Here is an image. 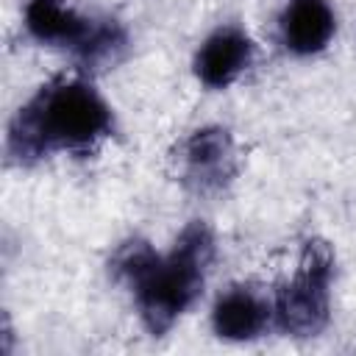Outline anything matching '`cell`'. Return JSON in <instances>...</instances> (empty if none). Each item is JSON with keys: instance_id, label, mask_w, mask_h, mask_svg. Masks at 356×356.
<instances>
[{"instance_id": "1", "label": "cell", "mask_w": 356, "mask_h": 356, "mask_svg": "<svg viewBox=\"0 0 356 356\" xmlns=\"http://www.w3.org/2000/svg\"><path fill=\"white\" fill-rule=\"evenodd\" d=\"M217 242L206 220H189L170 250H156L145 236H128L111 250L108 275L134 298L139 323L150 337H164L200 300Z\"/></svg>"}, {"instance_id": "2", "label": "cell", "mask_w": 356, "mask_h": 356, "mask_svg": "<svg viewBox=\"0 0 356 356\" xmlns=\"http://www.w3.org/2000/svg\"><path fill=\"white\" fill-rule=\"evenodd\" d=\"M114 134V108L86 75L42 83L8 120L6 153L17 164L50 156H89Z\"/></svg>"}, {"instance_id": "3", "label": "cell", "mask_w": 356, "mask_h": 356, "mask_svg": "<svg viewBox=\"0 0 356 356\" xmlns=\"http://www.w3.org/2000/svg\"><path fill=\"white\" fill-rule=\"evenodd\" d=\"M22 28L36 44L67 50L86 70L114 64L128 47L125 28L117 19L89 17L70 0H25Z\"/></svg>"}, {"instance_id": "4", "label": "cell", "mask_w": 356, "mask_h": 356, "mask_svg": "<svg viewBox=\"0 0 356 356\" xmlns=\"http://www.w3.org/2000/svg\"><path fill=\"white\" fill-rule=\"evenodd\" d=\"M334 273V245L328 239L309 236L300 245L292 275L273 295V328L295 339L320 337L331 323Z\"/></svg>"}, {"instance_id": "5", "label": "cell", "mask_w": 356, "mask_h": 356, "mask_svg": "<svg viewBox=\"0 0 356 356\" xmlns=\"http://www.w3.org/2000/svg\"><path fill=\"white\" fill-rule=\"evenodd\" d=\"M181 181L197 195L222 192L239 172L236 139L225 125H200L178 145Z\"/></svg>"}, {"instance_id": "6", "label": "cell", "mask_w": 356, "mask_h": 356, "mask_svg": "<svg viewBox=\"0 0 356 356\" xmlns=\"http://www.w3.org/2000/svg\"><path fill=\"white\" fill-rule=\"evenodd\" d=\"M256 42L242 25H217L192 56V75L209 92H222L234 86L253 64Z\"/></svg>"}, {"instance_id": "7", "label": "cell", "mask_w": 356, "mask_h": 356, "mask_svg": "<svg viewBox=\"0 0 356 356\" xmlns=\"http://www.w3.org/2000/svg\"><path fill=\"white\" fill-rule=\"evenodd\" d=\"M209 323L217 339L253 342L273 328V298L250 284H231L214 298Z\"/></svg>"}, {"instance_id": "8", "label": "cell", "mask_w": 356, "mask_h": 356, "mask_svg": "<svg viewBox=\"0 0 356 356\" xmlns=\"http://www.w3.org/2000/svg\"><path fill=\"white\" fill-rule=\"evenodd\" d=\"M337 36V11L328 0H286L278 14V39L286 53L309 58Z\"/></svg>"}]
</instances>
